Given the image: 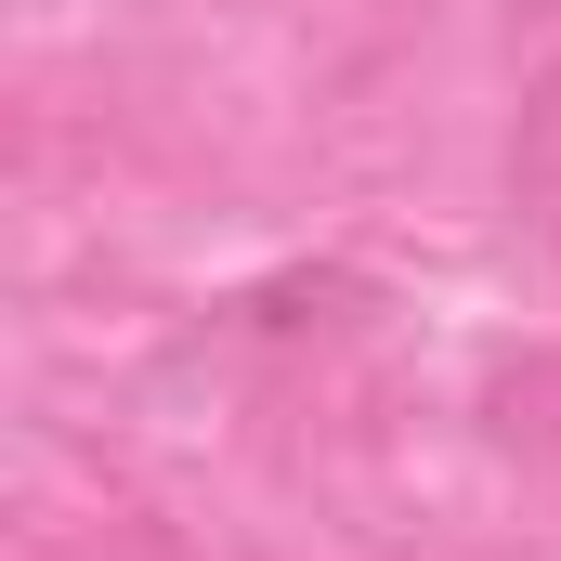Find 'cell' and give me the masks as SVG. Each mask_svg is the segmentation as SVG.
Wrapping results in <instances>:
<instances>
[{"label":"cell","instance_id":"1","mask_svg":"<svg viewBox=\"0 0 561 561\" xmlns=\"http://www.w3.org/2000/svg\"><path fill=\"white\" fill-rule=\"evenodd\" d=\"M510 209L561 249V53L536 66V92H523V118H510Z\"/></svg>","mask_w":561,"mask_h":561},{"label":"cell","instance_id":"2","mask_svg":"<svg viewBox=\"0 0 561 561\" xmlns=\"http://www.w3.org/2000/svg\"><path fill=\"white\" fill-rule=\"evenodd\" d=\"M39 561H183V536L170 523H105V536H66V549H39Z\"/></svg>","mask_w":561,"mask_h":561}]
</instances>
